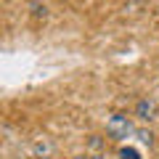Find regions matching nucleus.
Here are the masks:
<instances>
[{"instance_id":"4","label":"nucleus","mask_w":159,"mask_h":159,"mask_svg":"<svg viewBox=\"0 0 159 159\" xmlns=\"http://www.w3.org/2000/svg\"><path fill=\"white\" fill-rule=\"evenodd\" d=\"M135 135H138V141H141L143 146H151V143H154V135H151V130H138V127H135Z\"/></svg>"},{"instance_id":"5","label":"nucleus","mask_w":159,"mask_h":159,"mask_svg":"<svg viewBox=\"0 0 159 159\" xmlns=\"http://www.w3.org/2000/svg\"><path fill=\"white\" fill-rule=\"evenodd\" d=\"M74 159H90V157H74Z\"/></svg>"},{"instance_id":"2","label":"nucleus","mask_w":159,"mask_h":159,"mask_svg":"<svg viewBox=\"0 0 159 159\" xmlns=\"http://www.w3.org/2000/svg\"><path fill=\"white\" fill-rule=\"evenodd\" d=\"M154 114H157V103L151 101V98H141L135 106V117L141 119V122H151Z\"/></svg>"},{"instance_id":"3","label":"nucleus","mask_w":159,"mask_h":159,"mask_svg":"<svg viewBox=\"0 0 159 159\" xmlns=\"http://www.w3.org/2000/svg\"><path fill=\"white\" fill-rule=\"evenodd\" d=\"M119 159H141V151L133 146H122L119 148Z\"/></svg>"},{"instance_id":"1","label":"nucleus","mask_w":159,"mask_h":159,"mask_svg":"<svg viewBox=\"0 0 159 159\" xmlns=\"http://www.w3.org/2000/svg\"><path fill=\"white\" fill-rule=\"evenodd\" d=\"M106 133L111 138H117V141H125V138L135 135V125H133V119L125 117V114H114L106 122Z\"/></svg>"}]
</instances>
